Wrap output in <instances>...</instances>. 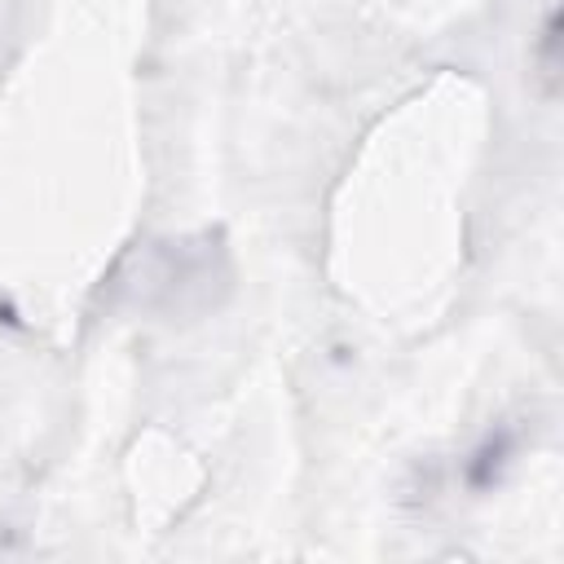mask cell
Masks as SVG:
<instances>
[{"label":"cell","instance_id":"1","mask_svg":"<svg viewBox=\"0 0 564 564\" xmlns=\"http://www.w3.org/2000/svg\"><path fill=\"white\" fill-rule=\"evenodd\" d=\"M507 436H489L476 454H471V467H467V476H471V485H494L498 480V467L507 463Z\"/></svg>","mask_w":564,"mask_h":564}]
</instances>
